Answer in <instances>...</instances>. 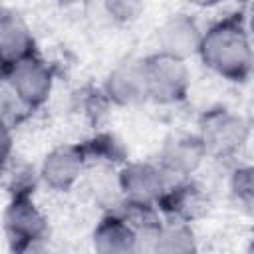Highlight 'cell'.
Listing matches in <instances>:
<instances>
[{
  "label": "cell",
  "mask_w": 254,
  "mask_h": 254,
  "mask_svg": "<svg viewBox=\"0 0 254 254\" xmlns=\"http://www.w3.org/2000/svg\"><path fill=\"white\" fill-rule=\"evenodd\" d=\"M161 46L165 54L183 58L200 46V36L192 20L179 16V18H173L169 24H165V28L161 30Z\"/></svg>",
  "instance_id": "8"
},
{
  "label": "cell",
  "mask_w": 254,
  "mask_h": 254,
  "mask_svg": "<svg viewBox=\"0 0 254 254\" xmlns=\"http://www.w3.org/2000/svg\"><path fill=\"white\" fill-rule=\"evenodd\" d=\"M32 46V38L26 30V26L22 24V20L4 10L2 14V22H0V48H2V58L4 62H20L26 58L28 50Z\"/></svg>",
  "instance_id": "9"
},
{
  "label": "cell",
  "mask_w": 254,
  "mask_h": 254,
  "mask_svg": "<svg viewBox=\"0 0 254 254\" xmlns=\"http://www.w3.org/2000/svg\"><path fill=\"white\" fill-rule=\"evenodd\" d=\"M107 89L111 97L119 103H133L149 95L147 77H145V65H123L115 69L109 77Z\"/></svg>",
  "instance_id": "7"
},
{
  "label": "cell",
  "mask_w": 254,
  "mask_h": 254,
  "mask_svg": "<svg viewBox=\"0 0 254 254\" xmlns=\"http://www.w3.org/2000/svg\"><path fill=\"white\" fill-rule=\"evenodd\" d=\"M145 77L149 95L157 101H175L183 97L187 87V69L181 58L165 52L145 64Z\"/></svg>",
  "instance_id": "2"
},
{
  "label": "cell",
  "mask_w": 254,
  "mask_h": 254,
  "mask_svg": "<svg viewBox=\"0 0 254 254\" xmlns=\"http://www.w3.org/2000/svg\"><path fill=\"white\" fill-rule=\"evenodd\" d=\"M232 194L246 210L254 212V169L246 167V169H240L234 173Z\"/></svg>",
  "instance_id": "14"
},
{
  "label": "cell",
  "mask_w": 254,
  "mask_h": 254,
  "mask_svg": "<svg viewBox=\"0 0 254 254\" xmlns=\"http://www.w3.org/2000/svg\"><path fill=\"white\" fill-rule=\"evenodd\" d=\"M121 187L135 202H147L161 192L163 181L157 169L149 165H131L121 175Z\"/></svg>",
  "instance_id": "10"
},
{
  "label": "cell",
  "mask_w": 254,
  "mask_h": 254,
  "mask_svg": "<svg viewBox=\"0 0 254 254\" xmlns=\"http://www.w3.org/2000/svg\"><path fill=\"white\" fill-rule=\"evenodd\" d=\"M141 0H107V8L115 18H131L139 10Z\"/></svg>",
  "instance_id": "16"
},
{
  "label": "cell",
  "mask_w": 254,
  "mask_h": 254,
  "mask_svg": "<svg viewBox=\"0 0 254 254\" xmlns=\"http://www.w3.org/2000/svg\"><path fill=\"white\" fill-rule=\"evenodd\" d=\"M95 248L99 252H129L135 248V234L123 220L107 218L95 232Z\"/></svg>",
  "instance_id": "11"
},
{
  "label": "cell",
  "mask_w": 254,
  "mask_h": 254,
  "mask_svg": "<svg viewBox=\"0 0 254 254\" xmlns=\"http://www.w3.org/2000/svg\"><path fill=\"white\" fill-rule=\"evenodd\" d=\"M190 2H194V4H198V6H212V4H216L218 0H190Z\"/></svg>",
  "instance_id": "17"
},
{
  "label": "cell",
  "mask_w": 254,
  "mask_h": 254,
  "mask_svg": "<svg viewBox=\"0 0 254 254\" xmlns=\"http://www.w3.org/2000/svg\"><path fill=\"white\" fill-rule=\"evenodd\" d=\"M202 60L218 73L240 79L252 65V48L240 30L232 22L218 24L200 40Z\"/></svg>",
  "instance_id": "1"
},
{
  "label": "cell",
  "mask_w": 254,
  "mask_h": 254,
  "mask_svg": "<svg viewBox=\"0 0 254 254\" xmlns=\"http://www.w3.org/2000/svg\"><path fill=\"white\" fill-rule=\"evenodd\" d=\"M6 228L14 240L30 242V240H38L44 234L46 224L40 212L26 196H16V200L10 204L6 212Z\"/></svg>",
  "instance_id": "5"
},
{
  "label": "cell",
  "mask_w": 254,
  "mask_h": 254,
  "mask_svg": "<svg viewBox=\"0 0 254 254\" xmlns=\"http://www.w3.org/2000/svg\"><path fill=\"white\" fill-rule=\"evenodd\" d=\"M250 250H252V252H254V240H252V246H250Z\"/></svg>",
  "instance_id": "19"
},
{
  "label": "cell",
  "mask_w": 254,
  "mask_h": 254,
  "mask_svg": "<svg viewBox=\"0 0 254 254\" xmlns=\"http://www.w3.org/2000/svg\"><path fill=\"white\" fill-rule=\"evenodd\" d=\"M10 83L14 93L28 105H38L46 99L50 91V71L44 64L32 58H24L12 64Z\"/></svg>",
  "instance_id": "4"
},
{
  "label": "cell",
  "mask_w": 254,
  "mask_h": 254,
  "mask_svg": "<svg viewBox=\"0 0 254 254\" xmlns=\"http://www.w3.org/2000/svg\"><path fill=\"white\" fill-rule=\"evenodd\" d=\"M252 32H254V16H252ZM252 64H254V52H252Z\"/></svg>",
  "instance_id": "18"
},
{
  "label": "cell",
  "mask_w": 254,
  "mask_h": 254,
  "mask_svg": "<svg viewBox=\"0 0 254 254\" xmlns=\"http://www.w3.org/2000/svg\"><path fill=\"white\" fill-rule=\"evenodd\" d=\"M246 139V125L240 117L230 113H210L204 119L202 143L216 155H228L236 151Z\"/></svg>",
  "instance_id": "3"
},
{
  "label": "cell",
  "mask_w": 254,
  "mask_h": 254,
  "mask_svg": "<svg viewBox=\"0 0 254 254\" xmlns=\"http://www.w3.org/2000/svg\"><path fill=\"white\" fill-rule=\"evenodd\" d=\"M173 206H177L179 212H185L187 216H192L202 206V200H200V194L196 190L181 189L177 194H173Z\"/></svg>",
  "instance_id": "15"
},
{
  "label": "cell",
  "mask_w": 254,
  "mask_h": 254,
  "mask_svg": "<svg viewBox=\"0 0 254 254\" xmlns=\"http://www.w3.org/2000/svg\"><path fill=\"white\" fill-rule=\"evenodd\" d=\"M192 248V234L185 226H169L157 238V250L163 252H189Z\"/></svg>",
  "instance_id": "13"
},
{
  "label": "cell",
  "mask_w": 254,
  "mask_h": 254,
  "mask_svg": "<svg viewBox=\"0 0 254 254\" xmlns=\"http://www.w3.org/2000/svg\"><path fill=\"white\" fill-rule=\"evenodd\" d=\"M81 169V155L73 147H60L44 161V179L54 189H67Z\"/></svg>",
  "instance_id": "6"
},
{
  "label": "cell",
  "mask_w": 254,
  "mask_h": 254,
  "mask_svg": "<svg viewBox=\"0 0 254 254\" xmlns=\"http://www.w3.org/2000/svg\"><path fill=\"white\" fill-rule=\"evenodd\" d=\"M202 149H204V145H200L196 141H189V139L177 141L167 149L165 163L171 171L190 173L198 165V161L202 157Z\"/></svg>",
  "instance_id": "12"
}]
</instances>
